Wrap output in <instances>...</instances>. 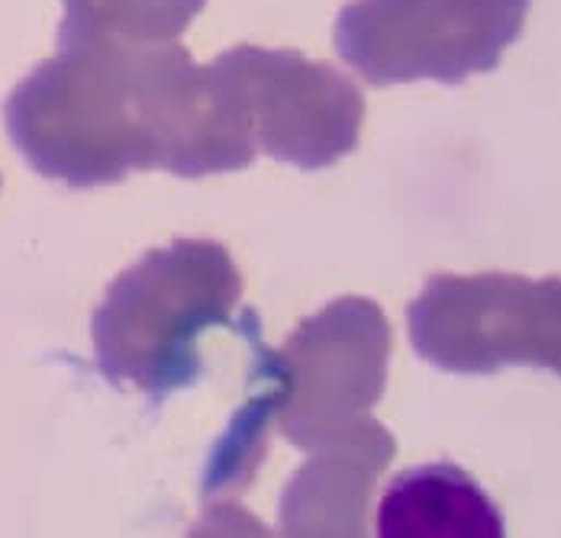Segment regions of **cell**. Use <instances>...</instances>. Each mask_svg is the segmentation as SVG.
Returning <instances> with one entry per match:
<instances>
[{"label": "cell", "instance_id": "cell-1", "mask_svg": "<svg viewBox=\"0 0 561 538\" xmlns=\"http://www.w3.org/2000/svg\"><path fill=\"white\" fill-rule=\"evenodd\" d=\"M3 126L36 174L75 191L152 168L178 178L226 174L259 156L207 65L174 39L58 43L7 94Z\"/></svg>", "mask_w": 561, "mask_h": 538}, {"label": "cell", "instance_id": "cell-2", "mask_svg": "<svg viewBox=\"0 0 561 538\" xmlns=\"http://www.w3.org/2000/svg\"><path fill=\"white\" fill-rule=\"evenodd\" d=\"M242 271L214 239H174L116 274L91 317L94 365L113 387H136L152 407L194 387L204 371L197 339L232 325Z\"/></svg>", "mask_w": 561, "mask_h": 538}, {"label": "cell", "instance_id": "cell-3", "mask_svg": "<svg viewBox=\"0 0 561 538\" xmlns=\"http://www.w3.org/2000/svg\"><path fill=\"white\" fill-rule=\"evenodd\" d=\"M407 325L413 352L446 375L488 377L510 365L561 371L556 274H433L410 300Z\"/></svg>", "mask_w": 561, "mask_h": 538}, {"label": "cell", "instance_id": "cell-4", "mask_svg": "<svg viewBox=\"0 0 561 538\" xmlns=\"http://www.w3.org/2000/svg\"><path fill=\"white\" fill-rule=\"evenodd\" d=\"M533 0H348L333 43L368 84H465L519 39Z\"/></svg>", "mask_w": 561, "mask_h": 538}, {"label": "cell", "instance_id": "cell-5", "mask_svg": "<svg viewBox=\"0 0 561 538\" xmlns=\"http://www.w3.org/2000/svg\"><path fill=\"white\" fill-rule=\"evenodd\" d=\"M207 75L255 152L275 162L323 171L358 149L365 94L327 61L239 43L217 55Z\"/></svg>", "mask_w": 561, "mask_h": 538}, {"label": "cell", "instance_id": "cell-6", "mask_svg": "<svg viewBox=\"0 0 561 538\" xmlns=\"http://www.w3.org/2000/svg\"><path fill=\"white\" fill-rule=\"evenodd\" d=\"M391 348V323L368 297H339L300 320L275 352L284 384L280 435L313 451L368 416L385 397Z\"/></svg>", "mask_w": 561, "mask_h": 538}, {"label": "cell", "instance_id": "cell-7", "mask_svg": "<svg viewBox=\"0 0 561 538\" xmlns=\"http://www.w3.org/2000/svg\"><path fill=\"white\" fill-rule=\"evenodd\" d=\"M393 455V435L371 416L313 448L280 493V533L294 538L365 536L371 493Z\"/></svg>", "mask_w": 561, "mask_h": 538}, {"label": "cell", "instance_id": "cell-8", "mask_svg": "<svg viewBox=\"0 0 561 538\" xmlns=\"http://www.w3.org/2000/svg\"><path fill=\"white\" fill-rule=\"evenodd\" d=\"M381 538H504V513L458 465L407 468L378 506Z\"/></svg>", "mask_w": 561, "mask_h": 538}, {"label": "cell", "instance_id": "cell-9", "mask_svg": "<svg viewBox=\"0 0 561 538\" xmlns=\"http://www.w3.org/2000/svg\"><path fill=\"white\" fill-rule=\"evenodd\" d=\"M232 329L242 332L252 345L255 355V371H252V393L249 403L242 407V413L232 420V426L226 430V435L217 442L210 468L204 474V490H232V487H245L255 478L259 461L268 451V430L278 420L280 397H284V384H280L278 358L275 348H268L259 339V313L245 310L242 320Z\"/></svg>", "mask_w": 561, "mask_h": 538}, {"label": "cell", "instance_id": "cell-10", "mask_svg": "<svg viewBox=\"0 0 561 538\" xmlns=\"http://www.w3.org/2000/svg\"><path fill=\"white\" fill-rule=\"evenodd\" d=\"M65 20L58 43L68 39H136L169 43L178 39L207 7V0H61Z\"/></svg>", "mask_w": 561, "mask_h": 538}]
</instances>
